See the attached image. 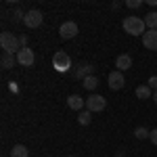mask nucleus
<instances>
[{
	"mask_svg": "<svg viewBox=\"0 0 157 157\" xmlns=\"http://www.w3.org/2000/svg\"><path fill=\"white\" fill-rule=\"evenodd\" d=\"M42 13L38 11V9H32V11H27L25 13V17H23V23L29 27V29H34V27H40L42 25Z\"/></svg>",
	"mask_w": 157,
	"mask_h": 157,
	"instance_id": "obj_5",
	"label": "nucleus"
},
{
	"mask_svg": "<svg viewBox=\"0 0 157 157\" xmlns=\"http://www.w3.org/2000/svg\"><path fill=\"white\" fill-rule=\"evenodd\" d=\"M149 138H151L153 145H157V128H155V130H151V136H149Z\"/></svg>",
	"mask_w": 157,
	"mask_h": 157,
	"instance_id": "obj_23",
	"label": "nucleus"
},
{
	"mask_svg": "<svg viewBox=\"0 0 157 157\" xmlns=\"http://www.w3.org/2000/svg\"><path fill=\"white\" fill-rule=\"evenodd\" d=\"M15 63H19V61H17V55H13V52H2V59H0L2 69H13Z\"/></svg>",
	"mask_w": 157,
	"mask_h": 157,
	"instance_id": "obj_12",
	"label": "nucleus"
},
{
	"mask_svg": "<svg viewBox=\"0 0 157 157\" xmlns=\"http://www.w3.org/2000/svg\"><path fill=\"white\" fill-rule=\"evenodd\" d=\"M97 86H98V78H97V75H90V78H86V80H84V88H86V90H94Z\"/></svg>",
	"mask_w": 157,
	"mask_h": 157,
	"instance_id": "obj_18",
	"label": "nucleus"
},
{
	"mask_svg": "<svg viewBox=\"0 0 157 157\" xmlns=\"http://www.w3.org/2000/svg\"><path fill=\"white\" fill-rule=\"evenodd\" d=\"M17 61H19V65H23V67H32L34 61H36V55H34V50L27 46V48H21L17 52Z\"/></svg>",
	"mask_w": 157,
	"mask_h": 157,
	"instance_id": "obj_7",
	"label": "nucleus"
},
{
	"mask_svg": "<svg viewBox=\"0 0 157 157\" xmlns=\"http://www.w3.org/2000/svg\"><path fill=\"white\" fill-rule=\"evenodd\" d=\"M67 107L73 111H82V107H86V98H82L80 94H71L67 97Z\"/></svg>",
	"mask_w": 157,
	"mask_h": 157,
	"instance_id": "obj_11",
	"label": "nucleus"
},
{
	"mask_svg": "<svg viewBox=\"0 0 157 157\" xmlns=\"http://www.w3.org/2000/svg\"><path fill=\"white\" fill-rule=\"evenodd\" d=\"M52 67L57 69V71H69V67H71V59H69V55L67 52H63V50H59V52H55V57H52Z\"/></svg>",
	"mask_w": 157,
	"mask_h": 157,
	"instance_id": "obj_3",
	"label": "nucleus"
},
{
	"mask_svg": "<svg viewBox=\"0 0 157 157\" xmlns=\"http://www.w3.org/2000/svg\"><path fill=\"white\" fill-rule=\"evenodd\" d=\"M136 97L140 98V101H147V98L153 97V90L149 88V84H140L138 88H136Z\"/></svg>",
	"mask_w": 157,
	"mask_h": 157,
	"instance_id": "obj_14",
	"label": "nucleus"
},
{
	"mask_svg": "<svg viewBox=\"0 0 157 157\" xmlns=\"http://www.w3.org/2000/svg\"><path fill=\"white\" fill-rule=\"evenodd\" d=\"M126 6L128 9H140L143 6V0H126Z\"/></svg>",
	"mask_w": 157,
	"mask_h": 157,
	"instance_id": "obj_20",
	"label": "nucleus"
},
{
	"mask_svg": "<svg viewBox=\"0 0 157 157\" xmlns=\"http://www.w3.org/2000/svg\"><path fill=\"white\" fill-rule=\"evenodd\" d=\"M134 136H136L138 140H145V138H149V136H151V132H149L147 128H143V126H138V128L134 130Z\"/></svg>",
	"mask_w": 157,
	"mask_h": 157,
	"instance_id": "obj_19",
	"label": "nucleus"
},
{
	"mask_svg": "<svg viewBox=\"0 0 157 157\" xmlns=\"http://www.w3.org/2000/svg\"><path fill=\"white\" fill-rule=\"evenodd\" d=\"M143 44L149 50H157V29H147L143 36Z\"/></svg>",
	"mask_w": 157,
	"mask_h": 157,
	"instance_id": "obj_9",
	"label": "nucleus"
},
{
	"mask_svg": "<svg viewBox=\"0 0 157 157\" xmlns=\"http://www.w3.org/2000/svg\"><path fill=\"white\" fill-rule=\"evenodd\" d=\"M75 34H78V23H75V21H65V23H61L59 36L63 38V40H71V38H75Z\"/></svg>",
	"mask_w": 157,
	"mask_h": 157,
	"instance_id": "obj_6",
	"label": "nucleus"
},
{
	"mask_svg": "<svg viewBox=\"0 0 157 157\" xmlns=\"http://www.w3.org/2000/svg\"><path fill=\"white\" fill-rule=\"evenodd\" d=\"M115 67H117V71L130 69V67H132V57H130V55H120V57L115 59Z\"/></svg>",
	"mask_w": 157,
	"mask_h": 157,
	"instance_id": "obj_13",
	"label": "nucleus"
},
{
	"mask_svg": "<svg viewBox=\"0 0 157 157\" xmlns=\"http://www.w3.org/2000/svg\"><path fill=\"white\" fill-rule=\"evenodd\" d=\"M0 46L4 52H13V55H17L19 50H21V42H19V38L11 34V32H2L0 34Z\"/></svg>",
	"mask_w": 157,
	"mask_h": 157,
	"instance_id": "obj_2",
	"label": "nucleus"
},
{
	"mask_svg": "<svg viewBox=\"0 0 157 157\" xmlns=\"http://www.w3.org/2000/svg\"><path fill=\"white\" fill-rule=\"evenodd\" d=\"M11 157H29V151L25 145H15L11 151Z\"/></svg>",
	"mask_w": 157,
	"mask_h": 157,
	"instance_id": "obj_15",
	"label": "nucleus"
},
{
	"mask_svg": "<svg viewBox=\"0 0 157 157\" xmlns=\"http://www.w3.org/2000/svg\"><path fill=\"white\" fill-rule=\"evenodd\" d=\"M19 42H21V48H27V36H19Z\"/></svg>",
	"mask_w": 157,
	"mask_h": 157,
	"instance_id": "obj_24",
	"label": "nucleus"
},
{
	"mask_svg": "<svg viewBox=\"0 0 157 157\" xmlns=\"http://www.w3.org/2000/svg\"><path fill=\"white\" fill-rule=\"evenodd\" d=\"M23 17H25V13L21 9H17V11L13 13V21H23Z\"/></svg>",
	"mask_w": 157,
	"mask_h": 157,
	"instance_id": "obj_21",
	"label": "nucleus"
},
{
	"mask_svg": "<svg viewBox=\"0 0 157 157\" xmlns=\"http://www.w3.org/2000/svg\"><path fill=\"white\" fill-rule=\"evenodd\" d=\"M115 157H124V155H115Z\"/></svg>",
	"mask_w": 157,
	"mask_h": 157,
	"instance_id": "obj_26",
	"label": "nucleus"
},
{
	"mask_svg": "<svg viewBox=\"0 0 157 157\" xmlns=\"http://www.w3.org/2000/svg\"><path fill=\"white\" fill-rule=\"evenodd\" d=\"M153 98H155V103H157V90H155V92H153Z\"/></svg>",
	"mask_w": 157,
	"mask_h": 157,
	"instance_id": "obj_25",
	"label": "nucleus"
},
{
	"mask_svg": "<svg viewBox=\"0 0 157 157\" xmlns=\"http://www.w3.org/2000/svg\"><path fill=\"white\" fill-rule=\"evenodd\" d=\"M78 121H80V126H88L90 121H92V113L86 109V111H80V115H78Z\"/></svg>",
	"mask_w": 157,
	"mask_h": 157,
	"instance_id": "obj_17",
	"label": "nucleus"
},
{
	"mask_svg": "<svg viewBox=\"0 0 157 157\" xmlns=\"http://www.w3.org/2000/svg\"><path fill=\"white\" fill-rule=\"evenodd\" d=\"M145 23H147V27H149V29H157V13H155V11L147 13Z\"/></svg>",
	"mask_w": 157,
	"mask_h": 157,
	"instance_id": "obj_16",
	"label": "nucleus"
},
{
	"mask_svg": "<svg viewBox=\"0 0 157 157\" xmlns=\"http://www.w3.org/2000/svg\"><path fill=\"white\" fill-rule=\"evenodd\" d=\"M149 88H151L153 92H155V90H157V75H153V78L149 80Z\"/></svg>",
	"mask_w": 157,
	"mask_h": 157,
	"instance_id": "obj_22",
	"label": "nucleus"
},
{
	"mask_svg": "<svg viewBox=\"0 0 157 157\" xmlns=\"http://www.w3.org/2000/svg\"><path fill=\"white\" fill-rule=\"evenodd\" d=\"M90 75H94V65H90V63H82V65L75 69V78L82 80V82H84L86 78H90Z\"/></svg>",
	"mask_w": 157,
	"mask_h": 157,
	"instance_id": "obj_10",
	"label": "nucleus"
},
{
	"mask_svg": "<svg viewBox=\"0 0 157 157\" xmlns=\"http://www.w3.org/2000/svg\"><path fill=\"white\" fill-rule=\"evenodd\" d=\"M105 107H107V101H105V97H101V94H90V97L86 98V109L90 113H98V111H103Z\"/></svg>",
	"mask_w": 157,
	"mask_h": 157,
	"instance_id": "obj_4",
	"label": "nucleus"
},
{
	"mask_svg": "<svg viewBox=\"0 0 157 157\" xmlns=\"http://www.w3.org/2000/svg\"><path fill=\"white\" fill-rule=\"evenodd\" d=\"M121 25H124V29L130 36H145L147 23H145V19H140V17H126Z\"/></svg>",
	"mask_w": 157,
	"mask_h": 157,
	"instance_id": "obj_1",
	"label": "nucleus"
},
{
	"mask_svg": "<svg viewBox=\"0 0 157 157\" xmlns=\"http://www.w3.org/2000/svg\"><path fill=\"white\" fill-rule=\"evenodd\" d=\"M126 84V80H124V73L121 71H111L109 73V88L111 90H121Z\"/></svg>",
	"mask_w": 157,
	"mask_h": 157,
	"instance_id": "obj_8",
	"label": "nucleus"
}]
</instances>
